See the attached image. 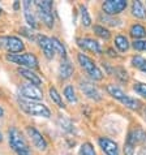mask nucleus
<instances>
[{
    "label": "nucleus",
    "mask_w": 146,
    "mask_h": 155,
    "mask_svg": "<svg viewBox=\"0 0 146 155\" xmlns=\"http://www.w3.org/2000/svg\"><path fill=\"white\" fill-rule=\"evenodd\" d=\"M145 117H146V110H145Z\"/></svg>",
    "instance_id": "37"
},
{
    "label": "nucleus",
    "mask_w": 146,
    "mask_h": 155,
    "mask_svg": "<svg viewBox=\"0 0 146 155\" xmlns=\"http://www.w3.org/2000/svg\"><path fill=\"white\" fill-rule=\"evenodd\" d=\"M124 155H134V145L131 143L128 140L124 145Z\"/></svg>",
    "instance_id": "32"
},
{
    "label": "nucleus",
    "mask_w": 146,
    "mask_h": 155,
    "mask_svg": "<svg viewBox=\"0 0 146 155\" xmlns=\"http://www.w3.org/2000/svg\"><path fill=\"white\" fill-rule=\"evenodd\" d=\"M73 74V65L67 58H64L61 60L59 65V77L60 80H68Z\"/></svg>",
    "instance_id": "16"
},
{
    "label": "nucleus",
    "mask_w": 146,
    "mask_h": 155,
    "mask_svg": "<svg viewBox=\"0 0 146 155\" xmlns=\"http://www.w3.org/2000/svg\"><path fill=\"white\" fill-rule=\"evenodd\" d=\"M5 59L8 61L21 65V68H28V69H35L38 68V60L33 54H8Z\"/></svg>",
    "instance_id": "5"
},
{
    "label": "nucleus",
    "mask_w": 146,
    "mask_h": 155,
    "mask_svg": "<svg viewBox=\"0 0 146 155\" xmlns=\"http://www.w3.org/2000/svg\"><path fill=\"white\" fill-rule=\"evenodd\" d=\"M132 47L137 51H146V41H134L132 43Z\"/></svg>",
    "instance_id": "31"
},
{
    "label": "nucleus",
    "mask_w": 146,
    "mask_h": 155,
    "mask_svg": "<svg viewBox=\"0 0 146 155\" xmlns=\"http://www.w3.org/2000/svg\"><path fill=\"white\" fill-rule=\"evenodd\" d=\"M51 42H52V47H54L55 52H58L63 59L67 58V51H65V47L63 46V43L58 38H51Z\"/></svg>",
    "instance_id": "22"
},
{
    "label": "nucleus",
    "mask_w": 146,
    "mask_h": 155,
    "mask_svg": "<svg viewBox=\"0 0 146 155\" xmlns=\"http://www.w3.org/2000/svg\"><path fill=\"white\" fill-rule=\"evenodd\" d=\"M64 95H65L67 101L71 103H77V97L75 93V89H73L72 85H67L65 89H64Z\"/></svg>",
    "instance_id": "25"
},
{
    "label": "nucleus",
    "mask_w": 146,
    "mask_h": 155,
    "mask_svg": "<svg viewBox=\"0 0 146 155\" xmlns=\"http://www.w3.org/2000/svg\"><path fill=\"white\" fill-rule=\"evenodd\" d=\"M80 11H81V20H82L84 26H90V25H91V18H90L88 8L85 7L84 4H81V5H80Z\"/></svg>",
    "instance_id": "27"
},
{
    "label": "nucleus",
    "mask_w": 146,
    "mask_h": 155,
    "mask_svg": "<svg viewBox=\"0 0 146 155\" xmlns=\"http://www.w3.org/2000/svg\"><path fill=\"white\" fill-rule=\"evenodd\" d=\"M98 142L106 155H119V147L115 141L107 138V137H101Z\"/></svg>",
    "instance_id": "13"
},
{
    "label": "nucleus",
    "mask_w": 146,
    "mask_h": 155,
    "mask_svg": "<svg viewBox=\"0 0 146 155\" xmlns=\"http://www.w3.org/2000/svg\"><path fill=\"white\" fill-rule=\"evenodd\" d=\"M20 94L22 99H28V101H41L43 98V91L39 86L34 85V84H24L22 86L20 87Z\"/></svg>",
    "instance_id": "6"
},
{
    "label": "nucleus",
    "mask_w": 146,
    "mask_h": 155,
    "mask_svg": "<svg viewBox=\"0 0 146 155\" xmlns=\"http://www.w3.org/2000/svg\"><path fill=\"white\" fill-rule=\"evenodd\" d=\"M128 141L133 145H145L146 143V132L141 128H136L128 133Z\"/></svg>",
    "instance_id": "15"
},
{
    "label": "nucleus",
    "mask_w": 146,
    "mask_h": 155,
    "mask_svg": "<svg viewBox=\"0 0 146 155\" xmlns=\"http://www.w3.org/2000/svg\"><path fill=\"white\" fill-rule=\"evenodd\" d=\"M119 101L123 103L125 107H128L129 110H133V111H137V110H140L141 108V102L138 101V99H136V98H132L129 95H127V94H124V95L121 98H119Z\"/></svg>",
    "instance_id": "18"
},
{
    "label": "nucleus",
    "mask_w": 146,
    "mask_h": 155,
    "mask_svg": "<svg viewBox=\"0 0 146 155\" xmlns=\"http://www.w3.org/2000/svg\"><path fill=\"white\" fill-rule=\"evenodd\" d=\"M115 46L119 48V51H121V52H125L129 48V42H128L127 37L124 35H118L115 38Z\"/></svg>",
    "instance_id": "21"
},
{
    "label": "nucleus",
    "mask_w": 146,
    "mask_h": 155,
    "mask_svg": "<svg viewBox=\"0 0 146 155\" xmlns=\"http://www.w3.org/2000/svg\"><path fill=\"white\" fill-rule=\"evenodd\" d=\"M22 7H24V16H25V20H26L28 25L33 29H37L38 21L35 16L37 12H34V4L32 2H29V0H25L22 3Z\"/></svg>",
    "instance_id": "11"
},
{
    "label": "nucleus",
    "mask_w": 146,
    "mask_h": 155,
    "mask_svg": "<svg viewBox=\"0 0 146 155\" xmlns=\"http://www.w3.org/2000/svg\"><path fill=\"white\" fill-rule=\"evenodd\" d=\"M80 155H97V153L90 142H85L80 147Z\"/></svg>",
    "instance_id": "28"
},
{
    "label": "nucleus",
    "mask_w": 146,
    "mask_h": 155,
    "mask_svg": "<svg viewBox=\"0 0 146 155\" xmlns=\"http://www.w3.org/2000/svg\"><path fill=\"white\" fill-rule=\"evenodd\" d=\"M17 102H18L20 108L30 116L46 117V119L51 117V111L47 108L43 103H39L35 101H28V99H22V98H18Z\"/></svg>",
    "instance_id": "2"
},
{
    "label": "nucleus",
    "mask_w": 146,
    "mask_h": 155,
    "mask_svg": "<svg viewBox=\"0 0 146 155\" xmlns=\"http://www.w3.org/2000/svg\"><path fill=\"white\" fill-rule=\"evenodd\" d=\"M2 12H3V9H2V7H0V15H2Z\"/></svg>",
    "instance_id": "36"
},
{
    "label": "nucleus",
    "mask_w": 146,
    "mask_h": 155,
    "mask_svg": "<svg viewBox=\"0 0 146 155\" xmlns=\"http://www.w3.org/2000/svg\"><path fill=\"white\" fill-rule=\"evenodd\" d=\"M3 116H4V110L0 107V117H3Z\"/></svg>",
    "instance_id": "34"
},
{
    "label": "nucleus",
    "mask_w": 146,
    "mask_h": 155,
    "mask_svg": "<svg viewBox=\"0 0 146 155\" xmlns=\"http://www.w3.org/2000/svg\"><path fill=\"white\" fill-rule=\"evenodd\" d=\"M48 93H50V98L52 99V102L56 103V104L60 107V108H64V107H65V104L63 103L61 97H60V94L58 93V90H56V89H55V87H50Z\"/></svg>",
    "instance_id": "23"
},
{
    "label": "nucleus",
    "mask_w": 146,
    "mask_h": 155,
    "mask_svg": "<svg viewBox=\"0 0 146 155\" xmlns=\"http://www.w3.org/2000/svg\"><path fill=\"white\" fill-rule=\"evenodd\" d=\"M131 35L134 38L136 41L141 39V38H145L146 37V29L142 26V25H133L131 28Z\"/></svg>",
    "instance_id": "20"
},
{
    "label": "nucleus",
    "mask_w": 146,
    "mask_h": 155,
    "mask_svg": "<svg viewBox=\"0 0 146 155\" xmlns=\"http://www.w3.org/2000/svg\"><path fill=\"white\" fill-rule=\"evenodd\" d=\"M80 89H81V91H82L85 95H86L88 98H90V99H93V101H101L102 99L99 90L94 86L93 82H90V81H86V80L81 81L80 82Z\"/></svg>",
    "instance_id": "12"
},
{
    "label": "nucleus",
    "mask_w": 146,
    "mask_h": 155,
    "mask_svg": "<svg viewBox=\"0 0 146 155\" xmlns=\"http://www.w3.org/2000/svg\"><path fill=\"white\" fill-rule=\"evenodd\" d=\"M132 15L137 17V18H145L146 17V11L141 2H133L132 3Z\"/></svg>",
    "instance_id": "19"
},
{
    "label": "nucleus",
    "mask_w": 146,
    "mask_h": 155,
    "mask_svg": "<svg viewBox=\"0 0 146 155\" xmlns=\"http://www.w3.org/2000/svg\"><path fill=\"white\" fill-rule=\"evenodd\" d=\"M18 73H20L21 77H24L25 80H28L30 84H34V85H37V86H39L42 84V80L32 69H28V68H20Z\"/></svg>",
    "instance_id": "17"
},
{
    "label": "nucleus",
    "mask_w": 146,
    "mask_h": 155,
    "mask_svg": "<svg viewBox=\"0 0 146 155\" xmlns=\"http://www.w3.org/2000/svg\"><path fill=\"white\" fill-rule=\"evenodd\" d=\"M133 90L136 93H138L140 95H142L144 98H146V84H141V82H137L133 86Z\"/></svg>",
    "instance_id": "30"
},
{
    "label": "nucleus",
    "mask_w": 146,
    "mask_h": 155,
    "mask_svg": "<svg viewBox=\"0 0 146 155\" xmlns=\"http://www.w3.org/2000/svg\"><path fill=\"white\" fill-rule=\"evenodd\" d=\"M101 21H105L106 24H108V25H111V26H116V25H119V22L120 21L119 20H114V18H111V17H108V16H101Z\"/></svg>",
    "instance_id": "33"
},
{
    "label": "nucleus",
    "mask_w": 146,
    "mask_h": 155,
    "mask_svg": "<svg viewBox=\"0 0 146 155\" xmlns=\"http://www.w3.org/2000/svg\"><path fill=\"white\" fill-rule=\"evenodd\" d=\"M0 45L9 54H18L24 51L25 45L18 37H4L0 38Z\"/></svg>",
    "instance_id": "7"
},
{
    "label": "nucleus",
    "mask_w": 146,
    "mask_h": 155,
    "mask_svg": "<svg viewBox=\"0 0 146 155\" xmlns=\"http://www.w3.org/2000/svg\"><path fill=\"white\" fill-rule=\"evenodd\" d=\"M26 133L29 134L30 140H32V142H33V145L35 146L38 150H41V151L47 150V146H48L47 145V141H46L43 134H42L39 130H37L34 127H28L26 128Z\"/></svg>",
    "instance_id": "9"
},
{
    "label": "nucleus",
    "mask_w": 146,
    "mask_h": 155,
    "mask_svg": "<svg viewBox=\"0 0 146 155\" xmlns=\"http://www.w3.org/2000/svg\"><path fill=\"white\" fill-rule=\"evenodd\" d=\"M125 0H107L102 4V9L107 16H115L119 15L127 8Z\"/></svg>",
    "instance_id": "8"
},
{
    "label": "nucleus",
    "mask_w": 146,
    "mask_h": 155,
    "mask_svg": "<svg viewBox=\"0 0 146 155\" xmlns=\"http://www.w3.org/2000/svg\"><path fill=\"white\" fill-rule=\"evenodd\" d=\"M34 8L37 11V15L39 16L41 21L47 28L54 26V13H52V2L51 0H37L34 2Z\"/></svg>",
    "instance_id": "3"
},
{
    "label": "nucleus",
    "mask_w": 146,
    "mask_h": 155,
    "mask_svg": "<svg viewBox=\"0 0 146 155\" xmlns=\"http://www.w3.org/2000/svg\"><path fill=\"white\" fill-rule=\"evenodd\" d=\"M93 29H94V33H95L98 37H101L102 39H106V41L110 39L111 33H110L105 26H101V25H95V26H94Z\"/></svg>",
    "instance_id": "26"
},
{
    "label": "nucleus",
    "mask_w": 146,
    "mask_h": 155,
    "mask_svg": "<svg viewBox=\"0 0 146 155\" xmlns=\"http://www.w3.org/2000/svg\"><path fill=\"white\" fill-rule=\"evenodd\" d=\"M114 73L115 76L118 77V78L121 81V82H127L128 80H129V76H128V72L124 69V68H114Z\"/></svg>",
    "instance_id": "29"
},
{
    "label": "nucleus",
    "mask_w": 146,
    "mask_h": 155,
    "mask_svg": "<svg viewBox=\"0 0 146 155\" xmlns=\"http://www.w3.org/2000/svg\"><path fill=\"white\" fill-rule=\"evenodd\" d=\"M132 65L137 68V69L142 71L146 73V59H144L142 56H134L132 59Z\"/></svg>",
    "instance_id": "24"
},
{
    "label": "nucleus",
    "mask_w": 146,
    "mask_h": 155,
    "mask_svg": "<svg viewBox=\"0 0 146 155\" xmlns=\"http://www.w3.org/2000/svg\"><path fill=\"white\" fill-rule=\"evenodd\" d=\"M35 41H37L38 45H39L41 50L43 51L45 56H46L47 59H50V60L54 59V56H55V50H54V47H52V42H51V38L39 34V35H37Z\"/></svg>",
    "instance_id": "10"
},
{
    "label": "nucleus",
    "mask_w": 146,
    "mask_h": 155,
    "mask_svg": "<svg viewBox=\"0 0 146 155\" xmlns=\"http://www.w3.org/2000/svg\"><path fill=\"white\" fill-rule=\"evenodd\" d=\"M3 141V134H2V132H0V142Z\"/></svg>",
    "instance_id": "35"
},
{
    "label": "nucleus",
    "mask_w": 146,
    "mask_h": 155,
    "mask_svg": "<svg viewBox=\"0 0 146 155\" xmlns=\"http://www.w3.org/2000/svg\"><path fill=\"white\" fill-rule=\"evenodd\" d=\"M77 43H78L81 48L86 51H90V52H94V54H102L101 45L97 41L91 39V38H81V39L77 41Z\"/></svg>",
    "instance_id": "14"
},
{
    "label": "nucleus",
    "mask_w": 146,
    "mask_h": 155,
    "mask_svg": "<svg viewBox=\"0 0 146 155\" xmlns=\"http://www.w3.org/2000/svg\"><path fill=\"white\" fill-rule=\"evenodd\" d=\"M8 142H9L11 149L17 155H32V149H30L29 143L22 136V133L17 128H9V130H8Z\"/></svg>",
    "instance_id": "1"
},
{
    "label": "nucleus",
    "mask_w": 146,
    "mask_h": 155,
    "mask_svg": "<svg viewBox=\"0 0 146 155\" xmlns=\"http://www.w3.org/2000/svg\"><path fill=\"white\" fill-rule=\"evenodd\" d=\"M77 60H78L80 65L84 68V71L86 72V74L91 80H94V81H101L103 78L102 71L98 68V65L95 64V61H94L93 59H90L85 54H78V55H77Z\"/></svg>",
    "instance_id": "4"
}]
</instances>
